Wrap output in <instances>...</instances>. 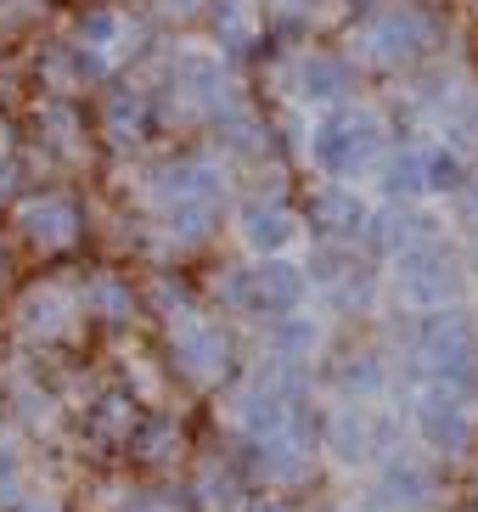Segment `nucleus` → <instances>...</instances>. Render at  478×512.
<instances>
[{"mask_svg":"<svg viewBox=\"0 0 478 512\" xmlns=\"http://www.w3.org/2000/svg\"><path fill=\"white\" fill-rule=\"evenodd\" d=\"M377 141L383 136H377L372 113H338V119H327L315 130V158H321L327 175H355V169L377 152Z\"/></svg>","mask_w":478,"mask_h":512,"instance_id":"obj_1","label":"nucleus"},{"mask_svg":"<svg viewBox=\"0 0 478 512\" xmlns=\"http://www.w3.org/2000/svg\"><path fill=\"white\" fill-rule=\"evenodd\" d=\"M400 293L411 304H445V293H456V254L439 242H417L400 254Z\"/></svg>","mask_w":478,"mask_h":512,"instance_id":"obj_2","label":"nucleus"},{"mask_svg":"<svg viewBox=\"0 0 478 512\" xmlns=\"http://www.w3.org/2000/svg\"><path fill=\"white\" fill-rule=\"evenodd\" d=\"M422 361H428V372L445 377V383H456V377L467 372V361H473V327H467V316H434L428 321V338H422Z\"/></svg>","mask_w":478,"mask_h":512,"instance_id":"obj_3","label":"nucleus"},{"mask_svg":"<svg viewBox=\"0 0 478 512\" xmlns=\"http://www.w3.org/2000/svg\"><path fill=\"white\" fill-rule=\"evenodd\" d=\"M237 299H248L254 310H265V316H282V310H293V304L304 299V276L293 271V265H282V259H265L259 271H248L237 282Z\"/></svg>","mask_w":478,"mask_h":512,"instance_id":"obj_4","label":"nucleus"},{"mask_svg":"<svg viewBox=\"0 0 478 512\" xmlns=\"http://www.w3.org/2000/svg\"><path fill=\"white\" fill-rule=\"evenodd\" d=\"M422 439L434 451H462L467 445V406L456 394V383H434L422 394Z\"/></svg>","mask_w":478,"mask_h":512,"instance_id":"obj_5","label":"nucleus"},{"mask_svg":"<svg viewBox=\"0 0 478 512\" xmlns=\"http://www.w3.org/2000/svg\"><path fill=\"white\" fill-rule=\"evenodd\" d=\"M422 40H428V17L411 12V6H405V12H383L372 29H366V46H372L377 57H389V62L411 57Z\"/></svg>","mask_w":478,"mask_h":512,"instance_id":"obj_6","label":"nucleus"},{"mask_svg":"<svg viewBox=\"0 0 478 512\" xmlns=\"http://www.w3.org/2000/svg\"><path fill=\"white\" fill-rule=\"evenodd\" d=\"M434 496V479L422 473V467H389L383 473V484L372 490V512H417L422 501Z\"/></svg>","mask_w":478,"mask_h":512,"instance_id":"obj_7","label":"nucleus"},{"mask_svg":"<svg viewBox=\"0 0 478 512\" xmlns=\"http://www.w3.org/2000/svg\"><path fill=\"white\" fill-rule=\"evenodd\" d=\"M310 220L327 231V237H355L360 220H366V209L355 203V192H338V186H332V192H321L310 203Z\"/></svg>","mask_w":478,"mask_h":512,"instance_id":"obj_8","label":"nucleus"},{"mask_svg":"<svg viewBox=\"0 0 478 512\" xmlns=\"http://www.w3.org/2000/svg\"><path fill=\"white\" fill-rule=\"evenodd\" d=\"M372 428H377V422L366 417V411H360V406H349L344 417L332 422V451L344 456V462H360V456L372 451Z\"/></svg>","mask_w":478,"mask_h":512,"instance_id":"obj_9","label":"nucleus"},{"mask_svg":"<svg viewBox=\"0 0 478 512\" xmlns=\"http://www.w3.org/2000/svg\"><path fill=\"white\" fill-rule=\"evenodd\" d=\"M23 226H29V237H40V242H62L68 231H74V203H62V197L34 203V209L23 214Z\"/></svg>","mask_w":478,"mask_h":512,"instance_id":"obj_10","label":"nucleus"},{"mask_svg":"<svg viewBox=\"0 0 478 512\" xmlns=\"http://www.w3.org/2000/svg\"><path fill=\"white\" fill-rule=\"evenodd\" d=\"M304 96H338L349 85V68L338 57H310L304 62V74H299Z\"/></svg>","mask_w":478,"mask_h":512,"instance_id":"obj_11","label":"nucleus"},{"mask_svg":"<svg viewBox=\"0 0 478 512\" xmlns=\"http://www.w3.org/2000/svg\"><path fill=\"white\" fill-rule=\"evenodd\" d=\"M242 220H248L242 231H248V242H254V248H282V242L293 237L287 214H276V209H248Z\"/></svg>","mask_w":478,"mask_h":512,"instance_id":"obj_12","label":"nucleus"},{"mask_svg":"<svg viewBox=\"0 0 478 512\" xmlns=\"http://www.w3.org/2000/svg\"><path fill=\"white\" fill-rule=\"evenodd\" d=\"M180 355H186L192 372H203L209 361H220V355H225V344L214 338V332H186V338H180Z\"/></svg>","mask_w":478,"mask_h":512,"instance_id":"obj_13","label":"nucleus"},{"mask_svg":"<svg viewBox=\"0 0 478 512\" xmlns=\"http://www.w3.org/2000/svg\"><path fill=\"white\" fill-rule=\"evenodd\" d=\"M428 186H439V192H462V158H456V152H434V158H428Z\"/></svg>","mask_w":478,"mask_h":512,"instance_id":"obj_14","label":"nucleus"},{"mask_svg":"<svg viewBox=\"0 0 478 512\" xmlns=\"http://www.w3.org/2000/svg\"><path fill=\"white\" fill-rule=\"evenodd\" d=\"M422 186V158H400L389 169V192H417Z\"/></svg>","mask_w":478,"mask_h":512,"instance_id":"obj_15","label":"nucleus"},{"mask_svg":"<svg viewBox=\"0 0 478 512\" xmlns=\"http://www.w3.org/2000/svg\"><path fill=\"white\" fill-rule=\"evenodd\" d=\"M85 34H90V40H107V34H113V17H107V12H96V17L85 23Z\"/></svg>","mask_w":478,"mask_h":512,"instance_id":"obj_16","label":"nucleus"},{"mask_svg":"<svg viewBox=\"0 0 478 512\" xmlns=\"http://www.w3.org/2000/svg\"><path fill=\"white\" fill-rule=\"evenodd\" d=\"M467 209H478V186H473V197H467Z\"/></svg>","mask_w":478,"mask_h":512,"instance_id":"obj_17","label":"nucleus"},{"mask_svg":"<svg viewBox=\"0 0 478 512\" xmlns=\"http://www.w3.org/2000/svg\"><path fill=\"white\" fill-rule=\"evenodd\" d=\"M254 512H276V507H254Z\"/></svg>","mask_w":478,"mask_h":512,"instance_id":"obj_18","label":"nucleus"},{"mask_svg":"<svg viewBox=\"0 0 478 512\" xmlns=\"http://www.w3.org/2000/svg\"><path fill=\"white\" fill-rule=\"evenodd\" d=\"M473 130H478V113H473Z\"/></svg>","mask_w":478,"mask_h":512,"instance_id":"obj_19","label":"nucleus"},{"mask_svg":"<svg viewBox=\"0 0 478 512\" xmlns=\"http://www.w3.org/2000/svg\"><path fill=\"white\" fill-rule=\"evenodd\" d=\"M0 192H6V181H0Z\"/></svg>","mask_w":478,"mask_h":512,"instance_id":"obj_20","label":"nucleus"}]
</instances>
